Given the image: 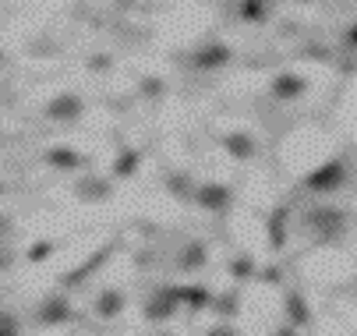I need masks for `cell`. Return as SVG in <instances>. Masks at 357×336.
<instances>
[{
    "label": "cell",
    "mask_w": 357,
    "mask_h": 336,
    "mask_svg": "<svg viewBox=\"0 0 357 336\" xmlns=\"http://www.w3.org/2000/svg\"><path fill=\"white\" fill-rule=\"evenodd\" d=\"M304 54H308L312 61H326V57H329V50H326V46H308Z\"/></svg>",
    "instance_id": "4316f807"
},
{
    "label": "cell",
    "mask_w": 357,
    "mask_h": 336,
    "mask_svg": "<svg viewBox=\"0 0 357 336\" xmlns=\"http://www.w3.org/2000/svg\"><path fill=\"white\" fill-rule=\"evenodd\" d=\"M269 92L276 96V100H283V103H294V100H301V96L312 92V82L304 75H297V71H280L269 82Z\"/></svg>",
    "instance_id": "277c9868"
},
{
    "label": "cell",
    "mask_w": 357,
    "mask_h": 336,
    "mask_svg": "<svg viewBox=\"0 0 357 336\" xmlns=\"http://www.w3.org/2000/svg\"><path fill=\"white\" fill-rule=\"evenodd\" d=\"M181 301L188 305V312H202V308L213 305V291H209V287L191 283V287H181Z\"/></svg>",
    "instance_id": "d6986e66"
},
{
    "label": "cell",
    "mask_w": 357,
    "mask_h": 336,
    "mask_svg": "<svg viewBox=\"0 0 357 336\" xmlns=\"http://www.w3.org/2000/svg\"><path fill=\"white\" fill-rule=\"evenodd\" d=\"M227 269H230V276H234V280H251L255 273H259V266H255V262H251L248 255H241V259H234V262H230Z\"/></svg>",
    "instance_id": "44dd1931"
},
{
    "label": "cell",
    "mask_w": 357,
    "mask_h": 336,
    "mask_svg": "<svg viewBox=\"0 0 357 336\" xmlns=\"http://www.w3.org/2000/svg\"><path fill=\"white\" fill-rule=\"evenodd\" d=\"M191 199L198 209H206V213H223L234 206V188L223 184V181H206V184H198L191 191Z\"/></svg>",
    "instance_id": "7a4b0ae2"
},
{
    "label": "cell",
    "mask_w": 357,
    "mask_h": 336,
    "mask_svg": "<svg viewBox=\"0 0 357 336\" xmlns=\"http://www.w3.org/2000/svg\"><path fill=\"white\" fill-rule=\"evenodd\" d=\"M0 68H4V50H0Z\"/></svg>",
    "instance_id": "1f68e13d"
},
{
    "label": "cell",
    "mask_w": 357,
    "mask_h": 336,
    "mask_svg": "<svg viewBox=\"0 0 357 336\" xmlns=\"http://www.w3.org/2000/svg\"><path fill=\"white\" fill-rule=\"evenodd\" d=\"M15 333H22L18 315H11V312H0V336H15Z\"/></svg>",
    "instance_id": "603a6c76"
},
{
    "label": "cell",
    "mask_w": 357,
    "mask_h": 336,
    "mask_svg": "<svg viewBox=\"0 0 357 336\" xmlns=\"http://www.w3.org/2000/svg\"><path fill=\"white\" fill-rule=\"evenodd\" d=\"M287 319H290L287 326H294V333L312 326V305H308V298H304L301 291H290L287 294Z\"/></svg>",
    "instance_id": "7c38bea8"
},
{
    "label": "cell",
    "mask_w": 357,
    "mask_h": 336,
    "mask_svg": "<svg viewBox=\"0 0 357 336\" xmlns=\"http://www.w3.org/2000/svg\"><path fill=\"white\" fill-rule=\"evenodd\" d=\"M255 276H262V280H269V283H276V280H280V269H266V273H255Z\"/></svg>",
    "instance_id": "f1b7e54d"
},
{
    "label": "cell",
    "mask_w": 357,
    "mask_h": 336,
    "mask_svg": "<svg viewBox=\"0 0 357 336\" xmlns=\"http://www.w3.org/2000/svg\"><path fill=\"white\" fill-rule=\"evenodd\" d=\"M11 230V216H0V234H8Z\"/></svg>",
    "instance_id": "4dcf8cb0"
},
{
    "label": "cell",
    "mask_w": 357,
    "mask_h": 336,
    "mask_svg": "<svg viewBox=\"0 0 357 336\" xmlns=\"http://www.w3.org/2000/svg\"><path fill=\"white\" fill-rule=\"evenodd\" d=\"M124 308H128V294L117 291V287H107V291H99V298H96V305H92V312L103 319V322L117 319Z\"/></svg>",
    "instance_id": "9c48e42d"
},
{
    "label": "cell",
    "mask_w": 357,
    "mask_h": 336,
    "mask_svg": "<svg viewBox=\"0 0 357 336\" xmlns=\"http://www.w3.org/2000/svg\"><path fill=\"white\" fill-rule=\"evenodd\" d=\"M0 269H11V252L0 248Z\"/></svg>",
    "instance_id": "f546056e"
},
{
    "label": "cell",
    "mask_w": 357,
    "mask_h": 336,
    "mask_svg": "<svg viewBox=\"0 0 357 336\" xmlns=\"http://www.w3.org/2000/svg\"><path fill=\"white\" fill-rule=\"evenodd\" d=\"M220 308H223V315H237V294L220 298Z\"/></svg>",
    "instance_id": "484cf974"
},
{
    "label": "cell",
    "mask_w": 357,
    "mask_h": 336,
    "mask_svg": "<svg viewBox=\"0 0 357 336\" xmlns=\"http://www.w3.org/2000/svg\"><path fill=\"white\" fill-rule=\"evenodd\" d=\"M43 160H46V167H54V170H78L82 167V156L75 149H68V146H50L43 153Z\"/></svg>",
    "instance_id": "5bb4252c"
},
{
    "label": "cell",
    "mask_w": 357,
    "mask_h": 336,
    "mask_svg": "<svg viewBox=\"0 0 357 336\" xmlns=\"http://www.w3.org/2000/svg\"><path fill=\"white\" fill-rule=\"evenodd\" d=\"M206 262H209V245L206 241H191V245H184V252L177 259V269L198 273V269H206Z\"/></svg>",
    "instance_id": "4fadbf2b"
},
{
    "label": "cell",
    "mask_w": 357,
    "mask_h": 336,
    "mask_svg": "<svg viewBox=\"0 0 357 336\" xmlns=\"http://www.w3.org/2000/svg\"><path fill=\"white\" fill-rule=\"evenodd\" d=\"M43 114H46V121H61V124H68V121H78V117L85 114V100H82L78 92H57L54 100L43 107Z\"/></svg>",
    "instance_id": "3957f363"
},
{
    "label": "cell",
    "mask_w": 357,
    "mask_h": 336,
    "mask_svg": "<svg viewBox=\"0 0 357 336\" xmlns=\"http://www.w3.org/2000/svg\"><path fill=\"white\" fill-rule=\"evenodd\" d=\"M61 248V241H54V237H46V241H36V245H29V252H25V259L32 262V266H43L50 255H54Z\"/></svg>",
    "instance_id": "ffe728a7"
},
{
    "label": "cell",
    "mask_w": 357,
    "mask_h": 336,
    "mask_svg": "<svg viewBox=\"0 0 357 336\" xmlns=\"http://www.w3.org/2000/svg\"><path fill=\"white\" fill-rule=\"evenodd\" d=\"M343 181H347V160H329L304 177V188L315 191V195H329V191L343 188Z\"/></svg>",
    "instance_id": "6da1fadb"
},
{
    "label": "cell",
    "mask_w": 357,
    "mask_h": 336,
    "mask_svg": "<svg viewBox=\"0 0 357 336\" xmlns=\"http://www.w3.org/2000/svg\"><path fill=\"white\" fill-rule=\"evenodd\" d=\"M114 248H117V245L110 241V245H103V248H99V252H96L92 259H85V262H82L78 269L64 273V287H82V283H85V280H89V276H92V273H96L99 266H107V259L114 255Z\"/></svg>",
    "instance_id": "ba28073f"
},
{
    "label": "cell",
    "mask_w": 357,
    "mask_h": 336,
    "mask_svg": "<svg viewBox=\"0 0 357 336\" xmlns=\"http://www.w3.org/2000/svg\"><path fill=\"white\" fill-rule=\"evenodd\" d=\"M163 92H167V82L163 78H156V75L142 78V96H145V100H160Z\"/></svg>",
    "instance_id": "7402d4cb"
},
{
    "label": "cell",
    "mask_w": 357,
    "mask_h": 336,
    "mask_svg": "<svg viewBox=\"0 0 357 336\" xmlns=\"http://www.w3.org/2000/svg\"><path fill=\"white\" fill-rule=\"evenodd\" d=\"M177 305H181V287H160V291L152 294V301L145 305V319L149 322H167V319H174Z\"/></svg>",
    "instance_id": "5b68a950"
},
{
    "label": "cell",
    "mask_w": 357,
    "mask_h": 336,
    "mask_svg": "<svg viewBox=\"0 0 357 336\" xmlns=\"http://www.w3.org/2000/svg\"><path fill=\"white\" fill-rule=\"evenodd\" d=\"M71 301L68 298H61V294H54V298H46L43 301V308H39V322L43 326H64V322H71Z\"/></svg>",
    "instance_id": "8fae6325"
},
{
    "label": "cell",
    "mask_w": 357,
    "mask_h": 336,
    "mask_svg": "<svg viewBox=\"0 0 357 336\" xmlns=\"http://www.w3.org/2000/svg\"><path fill=\"white\" fill-rule=\"evenodd\" d=\"M167 188L177 191V195H188V191H191V181H188L184 174H170V177H167Z\"/></svg>",
    "instance_id": "cb8c5ba5"
},
{
    "label": "cell",
    "mask_w": 357,
    "mask_h": 336,
    "mask_svg": "<svg viewBox=\"0 0 357 336\" xmlns=\"http://www.w3.org/2000/svg\"><path fill=\"white\" fill-rule=\"evenodd\" d=\"M297 4H312V0H297Z\"/></svg>",
    "instance_id": "d6a6232c"
},
{
    "label": "cell",
    "mask_w": 357,
    "mask_h": 336,
    "mask_svg": "<svg viewBox=\"0 0 357 336\" xmlns=\"http://www.w3.org/2000/svg\"><path fill=\"white\" fill-rule=\"evenodd\" d=\"M343 43H347V50H354V46H357V32H354V25H347V32H343Z\"/></svg>",
    "instance_id": "83f0119b"
},
{
    "label": "cell",
    "mask_w": 357,
    "mask_h": 336,
    "mask_svg": "<svg viewBox=\"0 0 357 336\" xmlns=\"http://www.w3.org/2000/svg\"><path fill=\"white\" fill-rule=\"evenodd\" d=\"M114 68V57L110 54H96V57H89V71H110Z\"/></svg>",
    "instance_id": "d4e9b609"
},
{
    "label": "cell",
    "mask_w": 357,
    "mask_h": 336,
    "mask_svg": "<svg viewBox=\"0 0 357 336\" xmlns=\"http://www.w3.org/2000/svg\"><path fill=\"white\" fill-rule=\"evenodd\" d=\"M287 220H290V206H276L266 220V237H269V252H283L287 248Z\"/></svg>",
    "instance_id": "30bf717a"
},
{
    "label": "cell",
    "mask_w": 357,
    "mask_h": 336,
    "mask_svg": "<svg viewBox=\"0 0 357 336\" xmlns=\"http://www.w3.org/2000/svg\"><path fill=\"white\" fill-rule=\"evenodd\" d=\"M237 18L248 25H262L269 18V0H237Z\"/></svg>",
    "instance_id": "e0dca14e"
},
{
    "label": "cell",
    "mask_w": 357,
    "mask_h": 336,
    "mask_svg": "<svg viewBox=\"0 0 357 336\" xmlns=\"http://www.w3.org/2000/svg\"><path fill=\"white\" fill-rule=\"evenodd\" d=\"M234 61V46L230 43H206V46H198V54L191 57V64L198 71H220Z\"/></svg>",
    "instance_id": "8992f818"
},
{
    "label": "cell",
    "mask_w": 357,
    "mask_h": 336,
    "mask_svg": "<svg viewBox=\"0 0 357 336\" xmlns=\"http://www.w3.org/2000/svg\"><path fill=\"white\" fill-rule=\"evenodd\" d=\"M4 191H8V188H4V184H0V195H4Z\"/></svg>",
    "instance_id": "836d02e7"
},
{
    "label": "cell",
    "mask_w": 357,
    "mask_h": 336,
    "mask_svg": "<svg viewBox=\"0 0 357 336\" xmlns=\"http://www.w3.org/2000/svg\"><path fill=\"white\" fill-rule=\"evenodd\" d=\"M75 195H78L82 202H107V199H110V181H99V177L78 181V184H75Z\"/></svg>",
    "instance_id": "2e32d148"
},
{
    "label": "cell",
    "mask_w": 357,
    "mask_h": 336,
    "mask_svg": "<svg viewBox=\"0 0 357 336\" xmlns=\"http://www.w3.org/2000/svg\"><path fill=\"white\" fill-rule=\"evenodd\" d=\"M220 149L227 156L248 163V160L259 156V142H255V135H248V131H227V135H220Z\"/></svg>",
    "instance_id": "52a82bcc"
},
{
    "label": "cell",
    "mask_w": 357,
    "mask_h": 336,
    "mask_svg": "<svg viewBox=\"0 0 357 336\" xmlns=\"http://www.w3.org/2000/svg\"><path fill=\"white\" fill-rule=\"evenodd\" d=\"M304 223H308L312 230H340L347 223V213H340V209H312L308 216H304Z\"/></svg>",
    "instance_id": "9a60e30c"
},
{
    "label": "cell",
    "mask_w": 357,
    "mask_h": 336,
    "mask_svg": "<svg viewBox=\"0 0 357 336\" xmlns=\"http://www.w3.org/2000/svg\"><path fill=\"white\" fill-rule=\"evenodd\" d=\"M138 167H142V153H138V149H124V153L114 160L110 174H114L117 181H128V177H135V174H138Z\"/></svg>",
    "instance_id": "ac0fdd59"
}]
</instances>
